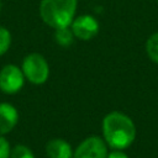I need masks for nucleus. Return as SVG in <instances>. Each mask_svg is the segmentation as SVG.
<instances>
[{
	"instance_id": "nucleus-2",
	"label": "nucleus",
	"mask_w": 158,
	"mask_h": 158,
	"mask_svg": "<svg viewBox=\"0 0 158 158\" xmlns=\"http://www.w3.org/2000/svg\"><path fill=\"white\" fill-rule=\"evenodd\" d=\"M78 0H41L40 16L53 30L69 27L75 17Z\"/></svg>"
},
{
	"instance_id": "nucleus-14",
	"label": "nucleus",
	"mask_w": 158,
	"mask_h": 158,
	"mask_svg": "<svg viewBox=\"0 0 158 158\" xmlns=\"http://www.w3.org/2000/svg\"><path fill=\"white\" fill-rule=\"evenodd\" d=\"M107 158H128V156L123 153L122 149H112L111 152H109Z\"/></svg>"
},
{
	"instance_id": "nucleus-9",
	"label": "nucleus",
	"mask_w": 158,
	"mask_h": 158,
	"mask_svg": "<svg viewBox=\"0 0 158 158\" xmlns=\"http://www.w3.org/2000/svg\"><path fill=\"white\" fill-rule=\"evenodd\" d=\"M74 38L75 37H74L70 27H63V28L54 30V41L60 47H69V46H72Z\"/></svg>"
},
{
	"instance_id": "nucleus-13",
	"label": "nucleus",
	"mask_w": 158,
	"mask_h": 158,
	"mask_svg": "<svg viewBox=\"0 0 158 158\" xmlns=\"http://www.w3.org/2000/svg\"><path fill=\"white\" fill-rule=\"evenodd\" d=\"M11 147L5 136L0 135V158H10Z\"/></svg>"
},
{
	"instance_id": "nucleus-15",
	"label": "nucleus",
	"mask_w": 158,
	"mask_h": 158,
	"mask_svg": "<svg viewBox=\"0 0 158 158\" xmlns=\"http://www.w3.org/2000/svg\"><path fill=\"white\" fill-rule=\"evenodd\" d=\"M156 1H157V2H158V0H156Z\"/></svg>"
},
{
	"instance_id": "nucleus-3",
	"label": "nucleus",
	"mask_w": 158,
	"mask_h": 158,
	"mask_svg": "<svg viewBox=\"0 0 158 158\" xmlns=\"http://www.w3.org/2000/svg\"><path fill=\"white\" fill-rule=\"evenodd\" d=\"M21 70L25 79L33 85H42L49 78V64L47 59L37 52L25 56L22 59Z\"/></svg>"
},
{
	"instance_id": "nucleus-6",
	"label": "nucleus",
	"mask_w": 158,
	"mask_h": 158,
	"mask_svg": "<svg viewBox=\"0 0 158 158\" xmlns=\"http://www.w3.org/2000/svg\"><path fill=\"white\" fill-rule=\"evenodd\" d=\"M69 27L74 37L81 41H89L94 38L98 35L99 28H100L99 21L93 15H89V14L75 16Z\"/></svg>"
},
{
	"instance_id": "nucleus-8",
	"label": "nucleus",
	"mask_w": 158,
	"mask_h": 158,
	"mask_svg": "<svg viewBox=\"0 0 158 158\" xmlns=\"http://www.w3.org/2000/svg\"><path fill=\"white\" fill-rule=\"evenodd\" d=\"M46 154L48 158H73V148L63 138H53L46 143Z\"/></svg>"
},
{
	"instance_id": "nucleus-4",
	"label": "nucleus",
	"mask_w": 158,
	"mask_h": 158,
	"mask_svg": "<svg viewBox=\"0 0 158 158\" xmlns=\"http://www.w3.org/2000/svg\"><path fill=\"white\" fill-rule=\"evenodd\" d=\"M25 75L21 67L16 64H6L0 69V90L5 94L14 95L25 85Z\"/></svg>"
},
{
	"instance_id": "nucleus-7",
	"label": "nucleus",
	"mask_w": 158,
	"mask_h": 158,
	"mask_svg": "<svg viewBox=\"0 0 158 158\" xmlns=\"http://www.w3.org/2000/svg\"><path fill=\"white\" fill-rule=\"evenodd\" d=\"M20 118L17 109L10 102H0V135L10 133L17 125Z\"/></svg>"
},
{
	"instance_id": "nucleus-1",
	"label": "nucleus",
	"mask_w": 158,
	"mask_h": 158,
	"mask_svg": "<svg viewBox=\"0 0 158 158\" xmlns=\"http://www.w3.org/2000/svg\"><path fill=\"white\" fill-rule=\"evenodd\" d=\"M102 138L112 149H126L136 138V126L131 117L121 111H111L101 123Z\"/></svg>"
},
{
	"instance_id": "nucleus-12",
	"label": "nucleus",
	"mask_w": 158,
	"mask_h": 158,
	"mask_svg": "<svg viewBox=\"0 0 158 158\" xmlns=\"http://www.w3.org/2000/svg\"><path fill=\"white\" fill-rule=\"evenodd\" d=\"M10 46H11V33L6 27L0 26V57L4 56L10 49Z\"/></svg>"
},
{
	"instance_id": "nucleus-5",
	"label": "nucleus",
	"mask_w": 158,
	"mask_h": 158,
	"mask_svg": "<svg viewBox=\"0 0 158 158\" xmlns=\"http://www.w3.org/2000/svg\"><path fill=\"white\" fill-rule=\"evenodd\" d=\"M107 144L99 136L86 137L73 151V158H107Z\"/></svg>"
},
{
	"instance_id": "nucleus-10",
	"label": "nucleus",
	"mask_w": 158,
	"mask_h": 158,
	"mask_svg": "<svg viewBox=\"0 0 158 158\" xmlns=\"http://www.w3.org/2000/svg\"><path fill=\"white\" fill-rule=\"evenodd\" d=\"M146 51L149 59L158 64V32L149 36L146 42Z\"/></svg>"
},
{
	"instance_id": "nucleus-11",
	"label": "nucleus",
	"mask_w": 158,
	"mask_h": 158,
	"mask_svg": "<svg viewBox=\"0 0 158 158\" xmlns=\"http://www.w3.org/2000/svg\"><path fill=\"white\" fill-rule=\"evenodd\" d=\"M10 158H36V157L30 147H27L26 144L19 143L11 148Z\"/></svg>"
}]
</instances>
